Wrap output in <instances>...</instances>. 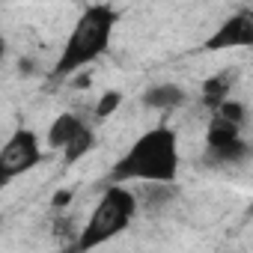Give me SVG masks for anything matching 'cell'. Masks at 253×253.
I'll return each instance as SVG.
<instances>
[{
  "instance_id": "6da1fadb",
  "label": "cell",
  "mask_w": 253,
  "mask_h": 253,
  "mask_svg": "<svg viewBox=\"0 0 253 253\" xmlns=\"http://www.w3.org/2000/svg\"><path fill=\"white\" fill-rule=\"evenodd\" d=\"M179 173V140L176 131L167 125L149 128L146 134H140L131 149L125 152L110 173L104 176V185H122V182H176Z\"/></svg>"
},
{
  "instance_id": "7a4b0ae2",
  "label": "cell",
  "mask_w": 253,
  "mask_h": 253,
  "mask_svg": "<svg viewBox=\"0 0 253 253\" xmlns=\"http://www.w3.org/2000/svg\"><path fill=\"white\" fill-rule=\"evenodd\" d=\"M116 21H119V12L113 6H104V3L86 6L84 15L75 21L57 66L51 69V81L72 78L78 69H86L92 60H98L107 51V45H110Z\"/></svg>"
},
{
  "instance_id": "3957f363",
  "label": "cell",
  "mask_w": 253,
  "mask_h": 253,
  "mask_svg": "<svg viewBox=\"0 0 253 253\" xmlns=\"http://www.w3.org/2000/svg\"><path fill=\"white\" fill-rule=\"evenodd\" d=\"M134 214H137V197L128 188H122V185H104V194H101L92 217L81 229L75 247L78 250H89V247H98V244L116 238L125 226L134 220Z\"/></svg>"
},
{
  "instance_id": "277c9868",
  "label": "cell",
  "mask_w": 253,
  "mask_h": 253,
  "mask_svg": "<svg viewBox=\"0 0 253 253\" xmlns=\"http://www.w3.org/2000/svg\"><path fill=\"white\" fill-rule=\"evenodd\" d=\"M39 161H42L39 137L30 128H18L3 146H0V191L9 182H15L18 176L30 173Z\"/></svg>"
},
{
  "instance_id": "5b68a950",
  "label": "cell",
  "mask_w": 253,
  "mask_h": 253,
  "mask_svg": "<svg viewBox=\"0 0 253 253\" xmlns=\"http://www.w3.org/2000/svg\"><path fill=\"white\" fill-rule=\"evenodd\" d=\"M250 45H253V15L241 9L211 33L206 51H229V48H250Z\"/></svg>"
},
{
  "instance_id": "8992f818",
  "label": "cell",
  "mask_w": 253,
  "mask_h": 253,
  "mask_svg": "<svg viewBox=\"0 0 253 253\" xmlns=\"http://www.w3.org/2000/svg\"><path fill=\"white\" fill-rule=\"evenodd\" d=\"M185 89L179 84H155L143 92V104L152 107V110H173V107H182L185 104Z\"/></svg>"
},
{
  "instance_id": "52a82bcc",
  "label": "cell",
  "mask_w": 253,
  "mask_h": 253,
  "mask_svg": "<svg viewBox=\"0 0 253 253\" xmlns=\"http://www.w3.org/2000/svg\"><path fill=\"white\" fill-rule=\"evenodd\" d=\"M235 78H238L235 69H223V72H217V75L203 81V101H206L209 110H214L223 98H229V89H232Z\"/></svg>"
},
{
  "instance_id": "ba28073f",
  "label": "cell",
  "mask_w": 253,
  "mask_h": 253,
  "mask_svg": "<svg viewBox=\"0 0 253 253\" xmlns=\"http://www.w3.org/2000/svg\"><path fill=\"white\" fill-rule=\"evenodd\" d=\"M84 119L78 113H60L54 122H51V128H48V146L51 149H63L81 128H84Z\"/></svg>"
},
{
  "instance_id": "9c48e42d",
  "label": "cell",
  "mask_w": 253,
  "mask_h": 253,
  "mask_svg": "<svg viewBox=\"0 0 253 253\" xmlns=\"http://www.w3.org/2000/svg\"><path fill=\"white\" fill-rule=\"evenodd\" d=\"M235 137H241V125H235V122H229L226 116L214 113L211 122H209V131H206V146H209V149H217V146H226V143L235 140Z\"/></svg>"
},
{
  "instance_id": "30bf717a",
  "label": "cell",
  "mask_w": 253,
  "mask_h": 253,
  "mask_svg": "<svg viewBox=\"0 0 253 253\" xmlns=\"http://www.w3.org/2000/svg\"><path fill=\"white\" fill-rule=\"evenodd\" d=\"M247 152H250L247 140H244V137H235V140H229L226 146L209 149V161H211V164H220V167H226V164H241V161L247 158Z\"/></svg>"
},
{
  "instance_id": "8fae6325",
  "label": "cell",
  "mask_w": 253,
  "mask_h": 253,
  "mask_svg": "<svg viewBox=\"0 0 253 253\" xmlns=\"http://www.w3.org/2000/svg\"><path fill=\"white\" fill-rule=\"evenodd\" d=\"M95 146V131L89 128V125H84V128L63 146V155H66V164H75L78 158H84L89 149Z\"/></svg>"
},
{
  "instance_id": "7c38bea8",
  "label": "cell",
  "mask_w": 253,
  "mask_h": 253,
  "mask_svg": "<svg viewBox=\"0 0 253 253\" xmlns=\"http://www.w3.org/2000/svg\"><path fill=\"white\" fill-rule=\"evenodd\" d=\"M143 194H146L149 206H164V203H170L179 194V188L173 182H146V191Z\"/></svg>"
},
{
  "instance_id": "4fadbf2b",
  "label": "cell",
  "mask_w": 253,
  "mask_h": 253,
  "mask_svg": "<svg viewBox=\"0 0 253 253\" xmlns=\"http://www.w3.org/2000/svg\"><path fill=\"white\" fill-rule=\"evenodd\" d=\"M211 113H220V116H226L229 122H235V125H241L244 128V119H247V107L241 104V101H232V98H223Z\"/></svg>"
},
{
  "instance_id": "5bb4252c",
  "label": "cell",
  "mask_w": 253,
  "mask_h": 253,
  "mask_svg": "<svg viewBox=\"0 0 253 253\" xmlns=\"http://www.w3.org/2000/svg\"><path fill=\"white\" fill-rule=\"evenodd\" d=\"M119 104H122V92H119V89H107V92L98 98V104H95V119L113 116V113L119 110Z\"/></svg>"
},
{
  "instance_id": "9a60e30c",
  "label": "cell",
  "mask_w": 253,
  "mask_h": 253,
  "mask_svg": "<svg viewBox=\"0 0 253 253\" xmlns=\"http://www.w3.org/2000/svg\"><path fill=\"white\" fill-rule=\"evenodd\" d=\"M69 203H72V191H57V194H54V200H51V206H54L57 211H60V209H66Z\"/></svg>"
},
{
  "instance_id": "2e32d148",
  "label": "cell",
  "mask_w": 253,
  "mask_h": 253,
  "mask_svg": "<svg viewBox=\"0 0 253 253\" xmlns=\"http://www.w3.org/2000/svg\"><path fill=\"white\" fill-rule=\"evenodd\" d=\"M3 57H6V39H3V30H0V63H3Z\"/></svg>"
}]
</instances>
